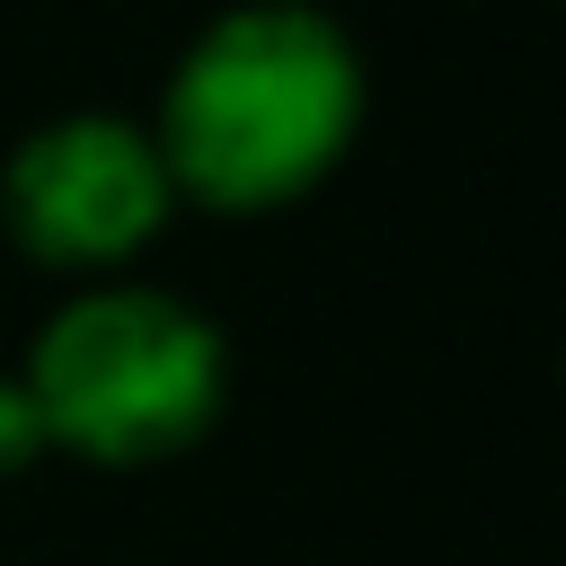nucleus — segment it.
<instances>
[{
    "instance_id": "obj_1",
    "label": "nucleus",
    "mask_w": 566,
    "mask_h": 566,
    "mask_svg": "<svg viewBox=\"0 0 566 566\" xmlns=\"http://www.w3.org/2000/svg\"><path fill=\"white\" fill-rule=\"evenodd\" d=\"M363 133V53L318 0L221 9L159 88V168L212 212L310 195Z\"/></svg>"
},
{
    "instance_id": "obj_3",
    "label": "nucleus",
    "mask_w": 566,
    "mask_h": 566,
    "mask_svg": "<svg viewBox=\"0 0 566 566\" xmlns=\"http://www.w3.org/2000/svg\"><path fill=\"white\" fill-rule=\"evenodd\" d=\"M168 212H177V186L159 168L150 124L106 115V106L35 124L0 168L9 239L35 265H62V274H106V265L142 256L168 230Z\"/></svg>"
},
{
    "instance_id": "obj_2",
    "label": "nucleus",
    "mask_w": 566,
    "mask_h": 566,
    "mask_svg": "<svg viewBox=\"0 0 566 566\" xmlns=\"http://www.w3.org/2000/svg\"><path fill=\"white\" fill-rule=\"evenodd\" d=\"M18 389L35 398L44 442L142 469L212 433L230 398V345L195 301L159 283H88L35 327Z\"/></svg>"
},
{
    "instance_id": "obj_4",
    "label": "nucleus",
    "mask_w": 566,
    "mask_h": 566,
    "mask_svg": "<svg viewBox=\"0 0 566 566\" xmlns=\"http://www.w3.org/2000/svg\"><path fill=\"white\" fill-rule=\"evenodd\" d=\"M35 451H53L44 424H35V398H27L18 380H0V478H18Z\"/></svg>"
}]
</instances>
